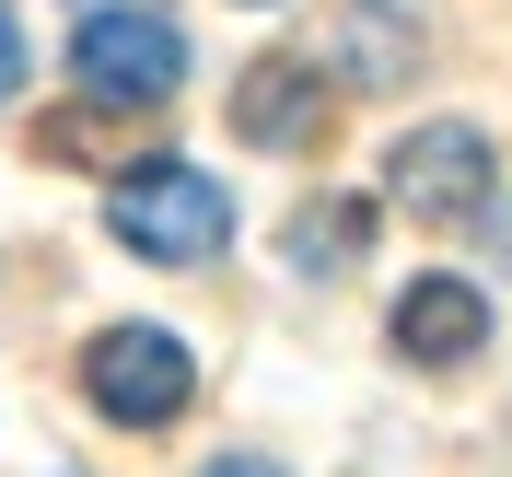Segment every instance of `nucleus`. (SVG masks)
Listing matches in <instances>:
<instances>
[{"instance_id": "f257e3e1", "label": "nucleus", "mask_w": 512, "mask_h": 477, "mask_svg": "<svg viewBox=\"0 0 512 477\" xmlns=\"http://www.w3.org/2000/svg\"><path fill=\"white\" fill-rule=\"evenodd\" d=\"M105 233L128 256H152V268H198V256L233 245V187L198 175V163H175V152H152V163H128L105 187Z\"/></svg>"}, {"instance_id": "f03ea898", "label": "nucleus", "mask_w": 512, "mask_h": 477, "mask_svg": "<svg viewBox=\"0 0 512 477\" xmlns=\"http://www.w3.org/2000/svg\"><path fill=\"white\" fill-rule=\"evenodd\" d=\"M82 396H94L117 431H163V419H187V396H198V350L175 326H105L94 350H82Z\"/></svg>"}, {"instance_id": "7ed1b4c3", "label": "nucleus", "mask_w": 512, "mask_h": 477, "mask_svg": "<svg viewBox=\"0 0 512 477\" xmlns=\"http://www.w3.org/2000/svg\"><path fill=\"white\" fill-rule=\"evenodd\" d=\"M70 70H82L94 105H163L175 82H187V35L163 24V12H140V0H117V12H82Z\"/></svg>"}, {"instance_id": "20e7f679", "label": "nucleus", "mask_w": 512, "mask_h": 477, "mask_svg": "<svg viewBox=\"0 0 512 477\" xmlns=\"http://www.w3.org/2000/svg\"><path fill=\"white\" fill-rule=\"evenodd\" d=\"M384 198H396L408 222H478L489 210V128H466V117L408 128V140L384 152Z\"/></svg>"}, {"instance_id": "39448f33", "label": "nucleus", "mask_w": 512, "mask_h": 477, "mask_svg": "<svg viewBox=\"0 0 512 477\" xmlns=\"http://www.w3.org/2000/svg\"><path fill=\"white\" fill-rule=\"evenodd\" d=\"M233 128L268 140V152L315 140V128H326V70H315V59H256L245 82H233Z\"/></svg>"}, {"instance_id": "423d86ee", "label": "nucleus", "mask_w": 512, "mask_h": 477, "mask_svg": "<svg viewBox=\"0 0 512 477\" xmlns=\"http://www.w3.org/2000/svg\"><path fill=\"white\" fill-rule=\"evenodd\" d=\"M396 350L431 361V373H454L466 350H489V303L466 280H408L396 291Z\"/></svg>"}, {"instance_id": "0eeeda50", "label": "nucleus", "mask_w": 512, "mask_h": 477, "mask_svg": "<svg viewBox=\"0 0 512 477\" xmlns=\"http://www.w3.org/2000/svg\"><path fill=\"white\" fill-rule=\"evenodd\" d=\"M326 59L350 70L361 94H384V82H408V70H419V24H408V12H384V0H350V12L326 24Z\"/></svg>"}, {"instance_id": "6e6552de", "label": "nucleus", "mask_w": 512, "mask_h": 477, "mask_svg": "<svg viewBox=\"0 0 512 477\" xmlns=\"http://www.w3.org/2000/svg\"><path fill=\"white\" fill-rule=\"evenodd\" d=\"M361 245H373V198H303V210L280 222V256L303 268V280H338Z\"/></svg>"}, {"instance_id": "1a4fd4ad", "label": "nucleus", "mask_w": 512, "mask_h": 477, "mask_svg": "<svg viewBox=\"0 0 512 477\" xmlns=\"http://www.w3.org/2000/svg\"><path fill=\"white\" fill-rule=\"evenodd\" d=\"M12 82H24V12L0 0V105H12Z\"/></svg>"}, {"instance_id": "9d476101", "label": "nucleus", "mask_w": 512, "mask_h": 477, "mask_svg": "<svg viewBox=\"0 0 512 477\" xmlns=\"http://www.w3.org/2000/svg\"><path fill=\"white\" fill-rule=\"evenodd\" d=\"M210 477H291V466H268V454H222Z\"/></svg>"}]
</instances>
